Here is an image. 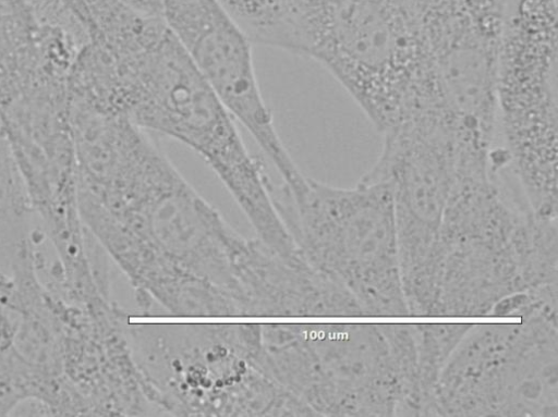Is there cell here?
Instances as JSON below:
<instances>
[{"instance_id":"8","label":"cell","mask_w":558,"mask_h":417,"mask_svg":"<svg viewBox=\"0 0 558 417\" xmlns=\"http://www.w3.org/2000/svg\"><path fill=\"white\" fill-rule=\"evenodd\" d=\"M381 135V151L362 177L391 191L403 293L410 312L417 315L432 301L438 232L460 163L477 149L441 105L408 112Z\"/></svg>"},{"instance_id":"4","label":"cell","mask_w":558,"mask_h":417,"mask_svg":"<svg viewBox=\"0 0 558 417\" xmlns=\"http://www.w3.org/2000/svg\"><path fill=\"white\" fill-rule=\"evenodd\" d=\"M165 416L308 417L259 360V323L125 326Z\"/></svg>"},{"instance_id":"6","label":"cell","mask_w":558,"mask_h":417,"mask_svg":"<svg viewBox=\"0 0 558 417\" xmlns=\"http://www.w3.org/2000/svg\"><path fill=\"white\" fill-rule=\"evenodd\" d=\"M272 195L305 261L347 290L366 317L410 316L387 184L362 177L353 187H337L305 176Z\"/></svg>"},{"instance_id":"15","label":"cell","mask_w":558,"mask_h":417,"mask_svg":"<svg viewBox=\"0 0 558 417\" xmlns=\"http://www.w3.org/2000/svg\"><path fill=\"white\" fill-rule=\"evenodd\" d=\"M130 4L144 11H156L159 0H126Z\"/></svg>"},{"instance_id":"7","label":"cell","mask_w":558,"mask_h":417,"mask_svg":"<svg viewBox=\"0 0 558 417\" xmlns=\"http://www.w3.org/2000/svg\"><path fill=\"white\" fill-rule=\"evenodd\" d=\"M495 102L506 170L536 217L557 219L556 0H504Z\"/></svg>"},{"instance_id":"2","label":"cell","mask_w":558,"mask_h":417,"mask_svg":"<svg viewBox=\"0 0 558 417\" xmlns=\"http://www.w3.org/2000/svg\"><path fill=\"white\" fill-rule=\"evenodd\" d=\"M111 109L141 130L192 149L226 186L256 237L278 253L292 249L262 164L163 21L117 61Z\"/></svg>"},{"instance_id":"16","label":"cell","mask_w":558,"mask_h":417,"mask_svg":"<svg viewBox=\"0 0 558 417\" xmlns=\"http://www.w3.org/2000/svg\"><path fill=\"white\" fill-rule=\"evenodd\" d=\"M465 1L469 3H486V2L494 1V0H465Z\"/></svg>"},{"instance_id":"3","label":"cell","mask_w":558,"mask_h":417,"mask_svg":"<svg viewBox=\"0 0 558 417\" xmlns=\"http://www.w3.org/2000/svg\"><path fill=\"white\" fill-rule=\"evenodd\" d=\"M270 377L310 416H420L414 323H260Z\"/></svg>"},{"instance_id":"12","label":"cell","mask_w":558,"mask_h":417,"mask_svg":"<svg viewBox=\"0 0 558 417\" xmlns=\"http://www.w3.org/2000/svg\"><path fill=\"white\" fill-rule=\"evenodd\" d=\"M13 316L0 304V417L28 402L52 415L61 403L64 382L26 361L13 344Z\"/></svg>"},{"instance_id":"10","label":"cell","mask_w":558,"mask_h":417,"mask_svg":"<svg viewBox=\"0 0 558 417\" xmlns=\"http://www.w3.org/2000/svg\"><path fill=\"white\" fill-rule=\"evenodd\" d=\"M160 15L185 54L275 165L282 183L302 175L262 95L253 42L218 0H159Z\"/></svg>"},{"instance_id":"13","label":"cell","mask_w":558,"mask_h":417,"mask_svg":"<svg viewBox=\"0 0 558 417\" xmlns=\"http://www.w3.org/2000/svg\"><path fill=\"white\" fill-rule=\"evenodd\" d=\"M253 44L291 52L292 0H218Z\"/></svg>"},{"instance_id":"5","label":"cell","mask_w":558,"mask_h":417,"mask_svg":"<svg viewBox=\"0 0 558 417\" xmlns=\"http://www.w3.org/2000/svg\"><path fill=\"white\" fill-rule=\"evenodd\" d=\"M293 48L322 64L383 134L430 75L408 0H292Z\"/></svg>"},{"instance_id":"9","label":"cell","mask_w":558,"mask_h":417,"mask_svg":"<svg viewBox=\"0 0 558 417\" xmlns=\"http://www.w3.org/2000/svg\"><path fill=\"white\" fill-rule=\"evenodd\" d=\"M434 416L557 417V311L473 324L439 377Z\"/></svg>"},{"instance_id":"11","label":"cell","mask_w":558,"mask_h":417,"mask_svg":"<svg viewBox=\"0 0 558 417\" xmlns=\"http://www.w3.org/2000/svg\"><path fill=\"white\" fill-rule=\"evenodd\" d=\"M45 26L27 0H0V108L60 69Z\"/></svg>"},{"instance_id":"1","label":"cell","mask_w":558,"mask_h":417,"mask_svg":"<svg viewBox=\"0 0 558 417\" xmlns=\"http://www.w3.org/2000/svg\"><path fill=\"white\" fill-rule=\"evenodd\" d=\"M81 221L124 273L144 316L276 317L288 258L234 230L148 133L126 125L95 145L75 177Z\"/></svg>"},{"instance_id":"14","label":"cell","mask_w":558,"mask_h":417,"mask_svg":"<svg viewBox=\"0 0 558 417\" xmlns=\"http://www.w3.org/2000/svg\"><path fill=\"white\" fill-rule=\"evenodd\" d=\"M472 323H415L418 387L424 416H434V394L439 377Z\"/></svg>"}]
</instances>
